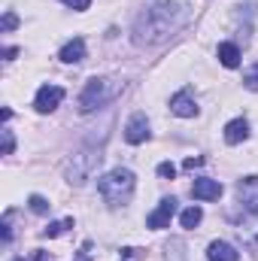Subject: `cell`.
Returning <instances> with one entry per match:
<instances>
[{"label":"cell","instance_id":"cell-1","mask_svg":"<svg viewBox=\"0 0 258 261\" xmlns=\"http://www.w3.org/2000/svg\"><path fill=\"white\" fill-rule=\"evenodd\" d=\"M189 12L186 6L179 3H158V6H149L146 12H140L137 24H134V43L137 46H152V43H161L167 40L173 31H179L186 24Z\"/></svg>","mask_w":258,"mask_h":261},{"label":"cell","instance_id":"cell-2","mask_svg":"<svg viewBox=\"0 0 258 261\" xmlns=\"http://www.w3.org/2000/svg\"><path fill=\"white\" fill-rule=\"evenodd\" d=\"M134 186H137V179H134V173H131L128 167H116V170H110L107 176L97 179V192H100V197L110 206L128 203L131 195H134Z\"/></svg>","mask_w":258,"mask_h":261},{"label":"cell","instance_id":"cell-3","mask_svg":"<svg viewBox=\"0 0 258 261\" xmlns=\"http://www.w3.org/2000/svg\"><path fill=\"white\" fill-rule=\"evenodd\" d=\"M119 91H122V82H116V79H91L79 94V113H94V110L113 103Z\"/></svg>","mask_w":258,"mask_h":261},{"label":"cell","instance_id":"cell-4","mask_svg":"<svg viewBox=\"0 0 258 261\" xmlns=\"http://www.w3.org/2000/svg\"><path fill=\"white\" fill-rule=\"evenodd\" d=\"M100 152H94V149H88V152H76L70 161H67V179L70 182H76V186H82L85 179H88V173L100 164Z\"/></svg>","mask_w":258,"mask_h":261},{"label":"cell","instance_id":"cell-5","mask_svg":"<svg viewBox=\"0 0 258 261\" xmlns=\"http://www.w3.org/2000/svg\"><path fill=\"white\" fill-rule=\"evenodd\" d=\"M61 100H64V88H61V85H43V88L37 91L34 107H37V113H52Z\"/></svg>","mask_w":258,"mask_h":261},{"label":"cell","instance_id":"cell-6","mask_svg":"<svg viewBox=\"0 0 258 261\" xmlns=\"http://www.w3.org/2000/svg\"><path fill=\"white\" fill-rule=\"evenodd\" d=\"M173 213H176V200H173V197H164V200H161V206H158L155 213H149V216H146V225H149V228H155V231H161V228H167V225H170Z\"/></svg>","mask_w":258,"mask_h":261},{"label":"cell","instance_id":"cell-7","mask_svg":"<svg viewBox=\"0 0 258 261\" xmlns=\"http://www.w3.org/2000/svg\"><path fill=\"white\" fill-rule=\"evenodd\" d=\"M149 137V119L143 116V113H134L128 119V125H125V140H128L131 146H137V143H143Z\"/></svg>","mask_w":258,"mask_h":261},{"label":"cell","instance_id":"cell-8","mask_svg":"<svg viewBox=\"0 0 258 261\" xmlns=\"http://www.w3.org/2000/svg\"><path fill=\"white\" fill-rule=\"evenodd\" d=\"M192 197H197V200H219L222 197V182L219 179H194Z\"/></svg>","mask_w":258,"mask_h":261},{"label":"cell","instance_id":"cell-9","mask_svg":"<svg viewBox=\"0 0 258 261\" xmlns=\"http://www.w3.org/2000/svg\"><path fill=\"white\" fill-rule=\"evenodd\" d=\"M170 113H173V116H179V119H192L194 113H197L194 97H192V91H189V88H186V91H179V94H173V100H170Z\"/></svg>","mask_w":258,"mask_h":261},{"label":"cell","instance_id":"cell-10","mask_svg":"<svg viewBox=\"0 0 258 261\" xmlns=\"http://www.w3.org/2000/svg\"><path fill=\"white\" fill-rule=\"evenodd\" d=\"M207 258H210V261H240V255H237V249H234L231 243H225V240H216V243H210V252H207Z\"/></svg>","mask_w":258,"mask_h":261},{"label":"cell","instance_id":"cell-11","mask_svg":"<svg viewBox=\"0 0 258 261\" xmlns=\"http://www.w3.org/2000/svg\"><path fill=\"white\" fill-rule=\"evenodd\" d=\"M82 58H85V40H79V37L70 40L64 49H61V61L64 64H79Z\"/></svg>","mask_w":258,"mask_h":261},{"label":"cell","instance_id":"cell-12","mask_svg":"<svg viewBox=\"0 0 258 261\" xmlns=\"http://www.w3.org/2000/svg\"><path fill=\"white\" fill-rule=\"evenodd\" d=\"M249 137V122L246 119H234V122H228L225 125V140L234 146V143H240V140H246Z\"/></svg>","mask_w":258,"mask_h":261},{"label":"cell","instance_id":"cell-13","mask_svg":"<svg viewBox=\"0 0 258 261\" xmlns=\"http://www.w3.org/2000/svg\"><path fill=\"white\" fill-rule=\"evenodd\" d=\"M216 55H219V61H222L225 67L240 64V49H237L234 43H219V52H216Z\"/></svg>","mask_w":258,"mask_h":261},{"label":"cell","instance_id":"cell-14","mask_svg":"<svg viewBox=\"0 0 258 261\" xmlns=\"http://www.w3.org/2000/svg\"><path fill=\"white\" fill-rule=\"evenodd\" d=\"M200 219H203L200 206H189V210L183 213V219H179V222H183V228H189V231H192V228H197V225H200Z\"/></svg>","mask_w":258,"mask_h":261},{"label":"cell","instance_id":"cell-15","mask_svg":"<svg viewBox=\"0 0 258 261\" xmlns=\"http://www.w3.org/2000/svg\"><path fill=\"white\" fill-rule=\"evenodd\" d=\"M183 249H186L183 240H170V243H167V258L170 261H186V252H183Z\"/></svg>","mask_w":258,"mask_h":261},{"label":"cell","instance_id":"cell-16","mask_svg":"<svg viewBox=\"0 0 258 261\" xmlns=\"http://www.w3.org/2000/svg\"><path fill=\"white\" fill-rule=\"evenodd\" d=\"M28 203H31V210H34V213H40V216H46V213H49V200H46V197L31 195V200H28Z\"/></svg>","mask_w":258,"mask_h":261},{"label":"cell","instance_id":"cell-17","mask_svg":"<svg viewBox=\"0 0 258 261\" xmlns=\"http://www.w3.org/2000/svg\"><path fill=\"white\" fill-rule=\"evenodd\" d=\"M64 228H73V219H64V222H52V225H49L43 234H46V237H58Z\"/></svg>","mask_w":258,"mask_h":261},{"label":"cell","instance_id":"cell-18","mask_svg":"<svg viewBox=\"0 0 258 261\" xmlns=\"http://www.w3.org/2000/svg\"><path fill=\"white\" fill-rule=\"evenodd\" d=\"M243 85L249 88V91H258V64H252L246 70V76H243Z\"/></svg>","mask_w":258,"mask_h":261},{"label":"cell","instance_id":"cell-19","mask_svg":"<svg viewBox=\"0 0 258 261\" xmlns=\"http://www.w3.org/2000/svg\"><path fill=\"white\" fill-rule=\"evenodd\" d=\"M158 176H161V179H173V176H176V167H173L170 161H164V164H158Z\"/></svg>","mask_w":258,"mask_h":261},{"label":"cell","instance_id":"cell-20","mask_svg":"<svg viewBox=\"0 0 258 261\" xmlns=\"http://www.w3.org/2000/svg\"><path fill=\"white\" fill-rule=\"evenodd\" d=\"M15 24H18V18H15V12H6V15H3V24H0V28H3V34H9V31H12Z\"/></svg>","mask_w":258,"mask_h":261},{"label":"cell","instance_id":"cell-21","mask_svg":"<svg viewBox=\"0 0 258 261\" xmlns=\"http://www.w3.org/2000/svg\"><path fill=\"white\" fill-rule=\"evenodd\" d=\"M15 149V140H12V130H3V155H12Z\"/></svg>","mask_w":258,"mask_h":261},{"label":"cell","instance_id":"cell-22","mask_svg":"<svg viewBox=\"0 0 258 261\" xmlns=\"http://www.w3.org/2000/svg\"><path fill=\"white\" fill-rule=\"evenodd\" d=\"M61 3H67L70 9H88L91 6V0H61Z\"/></svg>","mask_w":258,"mask_h":261},{"label":"cell","instance_id":"cell-23","mask_svg":"<svg viewBox=\"0 0 258 261\" xmlns=\"http://www.w3.org/2000/svg\"><path fill=\"white\" fill-rule=\"evenodd\" d=\"M203 164V158H186V170H194V167H200Z\"/></svg>","mask_w":258,"mask_h":261},{"label":"cell","instance_id":"cell-24","mask_svg":"<svg viewBox=\"0 0 258 261\" xmlns=\"http://www.w3.org/2000/svg\"><path fill=\"white\" fill-rule=\"evenodd\" d=\"M15 55H18V49H6V52H3V58H6V61H12Z\"/></svg>","mask_w":258,"mask_h":261},{"label":"cell","instance_id":"cell-25","mask_svg":"<svg viewBox=\"0 0 258 261\" xmlns=\"http://www.w3.org/2000/svg\"><path fill=\"white\" fill-rule=\"evenodd\" d=\"M73 261H91V258H88V252H79V255H76Z\"/></svg>","mask_w":258,"mask_h":261}]
</instances>
